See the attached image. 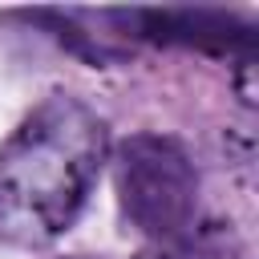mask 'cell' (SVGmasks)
Returning <instances> with one entry per match:
<instances>
[{
  "instance_id": "1",
  "label": "cell",
  "mask_w": 259,
  "mask_h": 259,
  "mask_svg": "<svg viewBox=\"0 0 259 259\" xmlns=\"http://www.w3.org/2000/svg\"><path fill=\"white\" fill-rule=\"evenodd\" d=\"M109 134L97 109L69 93L45 97L0 142V239L12 247H45L85 210Z\"/></svg>"
},
{
  "instance_id": "2",
  "label": "cell",
  "mask_w": 259,
  "mask_h": 259,
  "mask_svg": "<svg viewBox=\"0 0 259 259\" xmlns=\"http://www.w3.org/2000/svg\"><path fill=\"white\" fill-rule=\"evenodd\" d=\"M117 202L154 243H182L198 227V174L186 150L162 134H134L113 154Z\"/></svg>"
},
{
  "instance_id": "3",
  "label": "cell",
  "mask_w": 259,
  "mask_h": 259,
  "mask_svg": "<svg viewBox=\"0 0 259 259\" xmlns=\"http://www.w3.org/2000/svg\"><path fill=\"white\" fill-rule=\"evenodd\" d=\"M109 20L134 28L150 40H174V45H202V49H227V53H251L255 28L243 24L231 12L214 8H142V12H109Z\"/></svg>"
}]
</instances>
